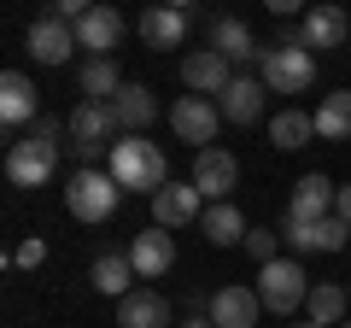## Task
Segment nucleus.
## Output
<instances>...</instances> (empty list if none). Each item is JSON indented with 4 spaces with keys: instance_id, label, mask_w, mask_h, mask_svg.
<instances>
[{
    "instance_id": "f257e3e1",
    "label": "nucleus",
    "mask_w": 351,
    "mask_h": 328,
    "mask_svg": "<svg viewBox=\"0 0 351 328\" xmlns=\"http://www.w3.org/2000/svg\"><path fill=\"white\" fill-rule=\"evenodd\" d=\"M106 170H112L117 188L129 194H158L170 188V159H164L158 141H141V135H123L112 152H106Z\"/></svg>"
},
{
    "instance_id": "f03ea898",
    "label": "nucleus",
    "mask_w": 351,
    "mask_h": 328,
    "mask_svg": "<svg viewBox=\"0 0 351 328\" xmlns=\"http://www.w3.org/2000/svg\"><path fill=\"white\" fill-rule=\"evenodd\" d=\"M59 135L64 129L53 124V117H41L29 141H12V147H6V182H12V188H41V182L53 176V164H59V147H64Z\"/></svg>"
},
{
    "instance_id": "7ed1b4c3",
    "label": "nucleus",
    "mask_w": 351,
    "mask_h": 328,
    "mask_svg": "<svg viewBox=\"0 0 351 328\" xmlns=\"http://www.w3.org/2000/svg\"><path fill=\"white\" fill-rule=\"evenodd\" d=\"M117 200H123V188L112 182V170H76L71 182H64V211L76 217V223H106V217L117 211Z\"/></svg>"
},
{
    "instance_id": "20e7f679",
    "label": "nucleus",
    "mask_w": 351,
    "mask_h": 328,
    "mask_svg": "<svg viewBox=\"0 0 351 328\" xmlns=\"http://www.w3.org/2000/svg\"><path fill=\"white\" fill-rule=\"evenodd\" d=\"M258 299H263V311H276V316L299 311V305L311 299V276H304V264H299V258H276V264H263L258 270Z\"/></svg>"
},
{
    "instance_id": "39448f33",
    "label": "nucleus",
    "mask_w": 351,
    "mask_h": 328,
    "mask_svg": "<svg viewBox=\"0 0 351 328\" xmlns=\"http://www.w3.org/2000/svg\"><path fill=\"white\" fill-rule=\"evenodd\" d=\"M258 76L269 94H304L316 82V59H311V47H281L276 41V47H263Z\"/></svg>"
},
{
    "instance_id": "423d86ee",
    "label": "nucleus",
    "mask_w": 351,
    "mask_h": 328,
    "mask_svg": "<svg viewBox=\"0 0 351 328\" xmlns=\"http://www.w3.org/2000/svg\"><path fill=\"white\" fill-rule=\"evenodd\" d=\"M64 129H71L76 159H94L100 147L106 152L117 147V129H123V124H117V112L106 100H76V112H71V124H64Z\"/></svg>"
},
{
    "instance_id": "0eeeda50",
    "label": "nucleus",
    "mask_w": 351,
    "mask_h": 328,
    "mask_svg": "<svg viewBox=\"0 0 351 328\" xmlns=\"http://www.w3.org/2000/svg\"><path fill=\"white\" fill-rule=\"evenodd\" d=\"M170 129L176 141H188V147H211L217 129H223V112H217V100H205V94H182V100L170 106Z\"/></svg>"
},
{
    "instance_id": "6e6552de",
    "label": "nucleus",
    "mask_w": 351,
    "mask_h": 328,
    "mask_svg": "<svg viewBox=\"0 0 351 328\" xmlns=\"http://www.w3.org/2000/svg\"><path fill=\"white\" fill-rule=\"evenodd\" d=\"M129 264H135V276L141 281H164L176 270V240H170V229H141L135 240H129Z\"/></svg>"
},
{
    "instance_id": "1a4fd4ad",
    "label": "nucleus",
    "mask_w": 351,
    "mask_h": 328,
    "mask_svg": "<svg viewBox=\"0 0 351 328\" xmlns=\"http://www.w3.org/2000/svg\"><path fill=\"white\" fill-rule=\"evenodd\" d=\"M234 182H240V159H234V152L205 147L199 159H193V188H199L211 205H223L228 194H234Z\"/></svg>"
},
{
    "instance_id": "9d476101",
    "label": "nucleus",
    "mask_w": 351,
    "mask_h": 328,
    "mask_svg": "<svg viewBox=\"0 0 351 328\" xmlns=\"http://www.w3.org/2000/svg\"><path fill=\"white\" fill-rule=\"evenodd\" d=\"M334 200H339V188L322 176V170H311V176H299V182H293L287 223H322V217H334Z\"/></svg>"
},
{
    "instance_id": "9b49d317",
    "label": "nucleus",
    "mask_w": 351,
    "mask_h": 328,
    "mask_svg": "<svg viewBox=\"0 0 351 328\" xmlns=\"http://www.w3.org/2000/svg\"><path fill=\"white\" fill-rule=\"evenodd\" d=\"M193 217H205V194L193 188V182H170V188L152 194V223L158 229H182V223H193Z\"/></svg>"
},
{
    "instance_id": "f8f14e48",
    "label": "nucleus",
    "mask_w": 351,
    "mask_h": 328,
    "mask_svg": "<svg viewBox=\"0 0 351 328\" xmlns=\"http://www.w3.org/2000/svg\"><path fill=\"white\" fill-rule=\"evenodd\" d=\"M29 53H36V65H64L76 53V24L41 12L36 24H29Z\"/></svg>"
},
{
    "instance_id": "ddd939ff",
    "label": "nucleus",
    "mask_w": 351,
    "mask_h": 328,
    "mask_svg": "<svg viewBox=\"0 0 351 328\" xmlns=\"http://www.w3.org/2000/svg\"><path fill=\"white\" fill-rule=\"evenodd\" d=\"M182 82H188L193 94H205V100H211V94H223L228 82H234V65H228L217 47H199V53H188V59H182Z\"/></svg>"
},
{
    "instance_id": "4468645a",
    "label": "nucleus",
    "mask_w": 351,
    "mask_h": 328,
    "mask_svg": "<svg viewBox=\"0 0 351 328\" xmlns=\"http://www.w3.org/2000/svg\"><path fill=\"white\" fill-rule=\"evenodd\" d=\"M258 316H263L258 288H217L211 293V323L217 328H258Z\"/></svg>"
},
{
    "instance_id": "2eb2a0df",
    "label": "nucleus",
    "mask_w": 351,
    "mask_h": 328,
    "mask_svg": "<svg viewBox=\"0 0 351 328\" xmlns=\"http://www.w3.org/2000/svg\"><path fill=\"white\" fill-rule=\"evenodd\" d=\"M117 41H123V12H112V6H88V18L76 24V47H88L94 59H112Z\"/></svg>"
},
{
    "instance_id": "dca6fc26",
    "label": "nucleus",
    "mask_w": 351,
    "mask_h": 328,
    "mask_svg": "<svg viewBox=\"0 0 351 328\" xmlns=\"http://www.w3.org/2000/svg\"><path fill=\"white\" fill-rule=\"evenodd\" d=\"M36 112H41L36 82H29L24 71H6V76H0V124H6V129H18V124H29Z\"/></svg>"
},
{
    "instance_id": "f3484780",
    "label": "nucleus",
    "mask_w": 351,
    "mask_h": 328,
    "mask_svg": "<svg viewBox=\"0 0 351 328\" xmlns=\"http://www.w3.org/2000/svg\"><path fill=\"white\" fill-rule=\"evenodd\" d=\"M117 328H170V299L158 288H135L117 299Z\"/></svg>"
},
{
    "instance_id": "a211bd4d",
    "label": "nucleus",
    "mask_w": 351,
    "mask_h": 328,
    "mask_svg": "<svg viewBox=\"0 0 351 328\" xmlns=\"http://www.w3.org/2000/svg\"><path fill=\"white\" fill-rule=\"evenodd\" d=\"M263 76H234V82H228L223 89V100H217V112L228 117V124H258L263 117Z\"/></svg>"
},
{
    "instance_id": "6ab92c4d",
    "label": "nucleus",
    "mask_w": 351,
    "mask_h": 328,
    "mask_svg": "<svg viewBox=\"0 0 351 328\" xmlns=\"http://www.w3.org/2000/svg\"><path fill=\"white\" fill-rule=\"evenodd\" d=\"M346 30H351V18L339 12V6H311L304 24H299V41H304V47H316V53H334L339 41H346Z\"/></svg>"
},
{
    "instance_id": "aec40b11",
    "label": "nucleus",
    "mask_w": 351,
    "mask_h": 328,
    "mask_svg": "<svg viewBox=\"0 0 351 328\" xmlns=\"http://www.w3.org/2000/svg\"><path fill=\"white\" fill-rule=\"evenodd\" d=\"M182 36H188V12H176V6H152V12H141V41L158 53L182 47Z\"/></svg>"
},
{
    "instance_id": "412c9836",
    "label": "nucleus",
    "mask_w": 351,
    "mask_h": 328,
    "mask_svg": "<svg viewBox=\"0 0 351 328\" xmlns=\"http://www.w3.org/2000/svg\"><path fill=\"white\" fill-rule=\"evenodd\" d=\"M112 112H117V124L129 129V135H141V129L158 117V100H152V89L147 82H123V94L112 100Z\"/></svg>"
},
{
    "instance_id": "4be33fe9",
    "label": "nucleus",
    "mask_w": 351,
    "mask_h": 328,
    "mask_svg": "<svg viewBox=\"0 0 351 328\" xmlns=\"http://www.w3.org/2000/svg\"><path fill=\"white\" fill-rule=\"evenodd\" d=\"M211 47L223 53L228 65H246V59H263V47L252 41V30L240 24V18H217L211 24Z\"/></svg>"
},
{
    "instance_id": "5701e85b",
    "label": "nucleus",
    "mask_w": 351,
    "mask_h": 328,
    "mask_svg": "<svg viewBox=\"0 0 351 328\" xmlns=\"http://www.w3.org/2000/svg\"><path fill=\"white\" fill-rule=\"evenodd\" d=\"M88 276H94V288H100V293H112V299H129V293H135L129 281H141L135 264H129V253H100Z\"/></svg>"
},
{
    "instance_id": "b1692460",
    "label": "nucleus",
    "mask_w": 351,
    "mask_h": 328,
    "mask_svg": "<svg viewBox=\"0 0 351 328\" xmlns=\"http://www.w3.org/2000/svg\"><path fill=\"white\" fill-rule=\"evenodd\" d=\"M76 94H82V100H106V106H112L117 94H123V71H117L112 59H88V65H82V82H76Z\"/></svg>"
},
{
    "instance_id": "393cba45",
    "label": "nucleus",
    "mask_w": 351,
    "mask_h": 328,
    "mask_svg": "<svg viewBox=\"0 0 351 328\" xmlns=\"http://www.w3.org/2000/svg\"><path fill=\"white\" fill-rule=\"evenodd\" d=\"M269 141H276L281 152H299L304 141H316V117H311V112H299V106H287V112L269 117Z\"/></svg>"
},
{
    "instance_id": "a878e982",
    "label": "nucleus",
    "mask_w": 351,
    "mask_h": 328,
    "mask_svg": "<svg viewBox=\"0 0 351 328\" xmlns=\"http://www.w3.org/2000/svg\"><path fill=\"white\" fill-rule=\"evenodd\" d=\"M199 229H205V240H211V246H234V240H246V217L234 211V200H223V205H205Z\"/></svg>"
},
{
    "instance_id": "bb28decb",
    "label": "nucleus",
    "mask_w": 351,
    "mask_h": 328,
    "mask_svg": "<svg viewBox=\"0 0 351 328\" xmlns=\"http://www.w3.org/2000/svg\"><path fill=\"white\" fill-rule=\"evenodd\" d=\"M316 141H351V89L328 94L316 106Z\"/></svg>"
},
{
    "instance_id": "cd10ccee",
    "label": "nucleus",
    "mask_w": 351,
    "mask_h": 328,
    "mask_svg": "<svg viewBox=\"0 0 351 328\" xmlns=\"http://www.w3.org/2000/svg\"><path fill=\"white\" fill-rule=\"evenodd\" d=\"M346 305H351V293H346V288H334V281H316L311 299H304V311H311V323H316V328H339Z\"/></svg>"
},
{
    "instance_id": "c85d7f7f",
    "label": "nucleus",
    "mask_w": 351,
    "mask_h": 328,
    "mask_svg": "<svg viewBox=\"0 0 351 328\" xmlns=\"http://www.w3.org/2000/svg\"><path fill=\"white\" fill-rule=\"evenodd\" d=\"M339 246H351V223L322 217V223H316V253H339Z\"/></svg>"
},
{
    "instance_id": "c756f323",
    "label": "nucleus",
    "mask_w": 351,
    "mask_h": 328,
    "mask_svg": "<svg viewBox=\"0 0 351 328\" xmlns=\"http://www.w3.org/2000/svg\"><path fill=\"white\" fill-rule=\"evenodd\" d=\"M240 246L258 258V270H263V264H276V235H269V229H246V240H240Z\"/></svg>"
},
{
    "instance_id": "7c9ffc66",
    "label": "nucleus",
    "mask_w": 351,
    "mask_h": 328,
    "mask_svg": "<svg viewBox=\"0 0 351 328\" xmlns=\"http://www.w3.org/2000/svg\"><path fill=\"white\" fill-rule=\"evenodd\" d=\"M12 264H18V270H41V264H47V240H41V235H29L24 246L12 253Z\"/></svg>"
},
{
    "instance_id": "2f4dec72",
    "label": "nucleus",
    "mask_w": 351,
    "mask_h": 328,
    "mask_svg": "<svg viewBox=\"0 0 351 328\" xmlns=\"http://www.w3.org/2000/svg\"><path fill=\"white\" fill-rule=\"evenodd\" d=\"M287 240L293 253H316V223H287Z\"/></svg>"
},
{
    "instance_id": "473e14b6",
    "label": "nucleus",
    "mask_w": 351,
    "mask_h": 328,
    "mask_svg": "<svg viewBox=\"0 0 351 328\" xmlns=\"http://www.w3.org/2000/svg\"><path fill=\"white\" fill-rule=\"evenodd\" d=\"M334 217H339V223H351V188H339V200H334Z\"/></svg>"
},
{
    "instance_id": "72a5a7b5",
    "label": "nucleus",
    "mask_w": 351,
    "mask_h": 328,
    "mask_svg": "<svg viewBox=\"0 0 351 328\" xmlns=\"http://www.w3.org/2000/svg\"><path fill=\"white\" fill-rule=\"evenodd\" d=\"M182 328H217V323H211V316H188V323H182Z\"/></svg>"
},
{
    "instance_id": "f704fd0d",
    "label": "nucleus",
    "mask_w": 351,
    "mask_h": 328,
    "mask_svg": "<svg viewBox=\"0 0 351 328\" xmlns=\"http://www.w3.org/2000/svg\"><path fill=\"white\" fill-rule=\"evenodd\" d=\"M299 328H316V323H299Z\"/></svg>"
},
{
    "instance_id": "c9c22d12",
    "label": "nucleus",
    "mask_w": 351,
    "mask_h": 328,
    "mask_svg": "<svg viewBox=\"0 0 351 328\" xmlns=\"http://www.w3.org/2000/svg\"><path fill=\"white\" fill-rule=\"evenodd\" d=\"M346 293H351V281H346Z\"/></svg>"
},
{
    "instance_id": "e433bc0d",
    "label": "nucleus",
    "mask_w": 351,
    "mask_h": 328,
    "mask_svg": "<svg viewBox=\"0 0 351 328\" xmlns=\"http://www.w3.org/2000/svg\"><path fill=\"white\" fill-rule=\"evenodd\" d=\"M339 328H351V323H339Z\"/></svg>"
}]
</instances>
